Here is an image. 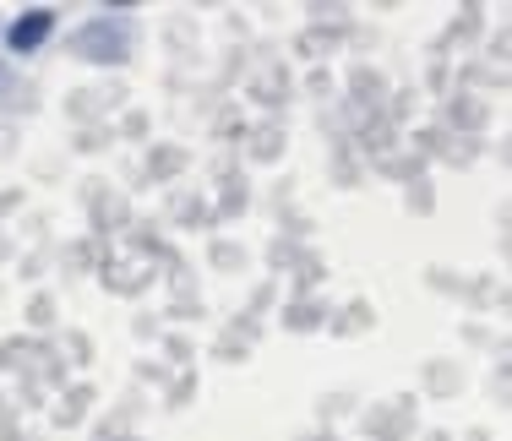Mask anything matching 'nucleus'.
<instances>
[{
  "label": "nucleus",
  "instance_id": "f257e3e1",
  "mask_svg": "<svg viewBox=\"0 0 512 441\" xmlns=\"http://www.w3.org/2000/svg\"><path fill=\"white\" fill-rule=\"evenodd\" d=\"M50 39V11H28V17H17V28H11V49H39Z\"/></svg>",
  "mask_w": 512,
  "mask_h": 441
}]
</instances>
